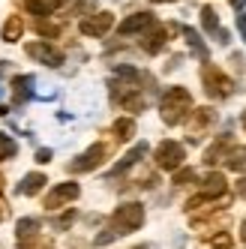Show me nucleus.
I'll return each mask as SVG.
<instances>
[{"instance_id": "nucleus-1", "label": "nucleus", "mask_w": 246, "mask_h": 249, "mask_svg": "<svg viewBox=\"0 0 246 249\" xmlns=\"http://www.w3.org/2000/svg\"><path fill=\"white\" fill-rule=\"evenodd\" d=\"M159 111H162V120L168 123V126H177V123H183L192 111V96L189 90H183V87H168L162 102H159Z\"/></svg>"}, {"instance_id": "nucleus-2", "label": "nucleus", "mask_w": 246, "mask_h": 249, "mask_svg": "<svg viewBox=\"0 0 246 249\" xmlns=\"http://www.w3.org/2000/svg\"><path fill=\"white\" fill-rule=\"evenodd\" d=\"M144 222V207L141 204H120L111 216V231L114 234H129Z\"/></svg>"}, {"instance_id": "nucleus-3", "label": "nucleus", "mask_w": 246, "mask_h": 249, "mask_svg": "<svg viewBox=\"0 0 246 249\" xmlns=\"http://www.w3.org/2000/svg\"><path fill=\"white\" fill-rule=\"evenodd\" d=\"M201 81H204V90H207L210 96H216V99H219V96H228V93L234 90V81L228 78L219 66H210V63L201 69Z\"/></svg>"}, {"instance_id": "nucleus-4", "label": "nucleus", "mask_w": 246, "mask_h": 249, "mask_svg": "<svg viewBox=\"0 0 246 249\" xmlns=\"http://www.w3.org/2000/svg\"><path fill=\"white\" fill-rule=\"evenodd\" d=\"M183 159H186V150L177 141H162V144L156 147V165L165 168V171H177L183 165Z\"/></svg>"}, {"instance_id": "nucleus-5", "label": "nucleus", "mask_w": 246, "mask_h": 249, "mask_svg": "<svg viewBox=\"0 0 246 249\" xmlns=\"http://www.w3.org/2000/svg\"><path fill=\"white\" fill-rule=\"evenodd\" d=\"M111 24H114L111 12H96V15H90V18L81 21V33L84 36H102V33L111 30Z\"/></svg>"}, {"instance_id": "nucleus-6", "label": "nucleus", "mask_w": 246, "mask_h": 249, "mask_svg": "<svg viewBox=\"0 0 246 249\" xmlns=\"http://www.w3.org/2000/svg\"><path fill=\"white\" fill-rule=\"evenodd\" d=\"M27 54L36 57V60L45 63V66H60V63H63V54H60L57 48H51L48 42H30V45H27Z\"/></svg>"}, {"instance_id": "nucleus-7", "label": "nucleus", "mask_w": 246, "mask_h": 249, "mask_svg": "<svg viewBox=\"0 0 246 249\" xmlns=\"http://www.w3.org/2000/svg\"><path fill=\"white\" fill-rule=\"evenodd\" d=\"M78 192H81V189H78V183H60V186L51 189V195L45 198V207H48V210H57L60 204L78 198Z\"/></svg>"}, {"instance_id": "nucleus-8", "label": "nucleus", "mask_w": 246, "mask_h": 249, "mask_svg": "<svg viewBox=\"0 0 246 249\" xmlns=\"http://www.w3.org/2000/svg\"><path fill=\"white\" fill-rule=\"evenodd\" d=\"M102 159H105V144H93L90 150H84L78 156V162H72V171H90V168L102 165Z\"/></svg>"}, {"instance_id": "nucleus-9", "label": "nucleus", "mask_w": 246, "mask_h": 249, "mask_svg": "<svg viewBox=\"0 0 246 249\" xmlns=\"http://www.w3.org/2000/svg\"><path fill=\"white\" fill-rule=\"evenodd\" d=\"M165 42H168V27H162V24H156L150 33H147V36H144V51H147V54H156V51H162L165 48Z\"/></svg>"}, {"instance_id": "nucleus-10", "label": "nucleus", "mask_w": 246, "mask_h": 249, "mask_svg": "<svg viewBox=\"0 0 246 249\" xmlns=\"http://www.w3.org/2000/svg\"><path fill=\"white\" fill-rule=\"evenodd\" d=\"M147 27H153V15L150 12H135L120 24V33H138V30H147Z\"/></svg>"}, {"instance_id": "nucleus-11", "label": "nucleus", "mask_w": 246, "mask_h": 249, "mask_svg": "<svg viewBox=\"0 0 246 249\" xmlns=\"http://www.w3.org/2000/svg\"><path fill=\"white\" fill-rule=\"evenodd\" d=\"M45 183H48V180H45V174H36V171H33V174H27L24 180L18 183V195H36Z\"/></svg>"}, {"instance_id": "nucleus-12", "label": "nucleus", "mask_w": 246, "mask_h": 249, "mask_svg": "<svg viewBox=\"0 0 246 249\" xmlns=\"http://www.w3.org/2000/svg\"><path fill=\"white\" fill-rule=\"evenodd\" d=\"M213 111H210V108H198L195 114H192V138H198L201 135V129H207L210 126V123H213Z\"/></svg>"}, {"instance_id": "nucleus-13", "label": "nucleus", "mask_w": 246, "mask_h": 249, "mask_svg": "<svg viewBox=\"0 0 246 249\" xmlns=\"http://www.w3.org/2000/svg\"><path fill=\"white\" fill-rule=\"evenodd\" d=\"M144 153H147V144L141 141V144H135V147H132V150H129V153H126V156H123L120 162L114 165V174H120V171H126L129 165H135V162H138V159H141Z\"/></svg>"}, {"instance_id": "nucleus-14", "label": "nucleus", "mask_w": 246, "mask_h": 249, "mask_svg": "<svg viewBox=\"0 0 246 249\" xmlns=\"http://www.w3.org/2000/svg\"><path fill=\"white\" fill-rule=\"evenodd\" d=\"M21 33H24V21L18 18V15H12V18L3 24V33H0V36H3V42H18Z\"/></svg>"}, {"instance_id": "nucleus-15", "label": "nucleus", "mask_w": 246, "mask_h": 249, "mask_svg": "<svg viewBox=\"0 0 246 249\" xmlns=\"http://www.w3.org/2000/svg\"><path fill=\"white\" fill-rule=\"evenodd\" d=\"M225 192V177L222 174H210L207 180H204V198H216V195H222Z\"/></svg>"}, {"instance_id": "nucleus-16", "label": "nucleus", "mask_w": 246, "mask_h": 249, "mask_svg": "<svg viewBox=\"0 0 246 249\" xmlns=\"http://www.w3.org/2000/svg\"><path fill=\"white\" fill-rule=\"evenodd\" d=\"M15 231H18V240H27V237H36L39 234V219H18V225H15Z\"/></svg>"}, {"instance_id": "nucleus-17", "label": "nucleus", "mask_w": 246, "mask_h": 249, "mask_svg": "<svg viewBox=\"0 0 246 249\" xmlns=\"http://www.w3.org/2000/svg\"><path fill=\"white\" fill-rule=\"evenodd\" d=\"M183 36H186V42H189V48L192 51H195V57H207V45L201 42V36H198V33L195 30H192V27H183Z\"/></svg>"}, {"instance_id": "nucleus-18", "label": "nucleus", "mask_w": 246, "mask_h": 249, "mask_svg": "<svg viewBox=\"0 0 246 249\" xmlns=\"http://www.w3.org/2000/svg\"><path fill=\"white\" fill-rule=\"evenodd\" d=\"M30 84H33V78H30V75H18V78H12L15 99H18V102H27V99H30Z\"/></svg>"}, {"instance_id": "nucleus-19", "label": "nucleus", "mask_w": 246, "mask_h": 249, "mask_svg": "<svg viewBox=\"0 0 246 249\" xmlns=\"http://www.w3.org/2000/svg\"><path fill=\"white\" fill-rule=\"evenodd\" d=\"M201 24L207 33H219V18H216V9L213 6H204L201 9Z\"/></svg>"}, {"instance_id": "nucleus-20", "label": "nucleus", "mask_w": 246, "mask_h": 249, "mask_svg": "<svg viewBox=\"0 0 246 249\" xmlns=\"http://www.w3.org/2000/svg\"><path fill=\"white\" fill-rule=\"evenodd\" d=\"M114 135H117L120 141H129V138L135 135V123H132L129 117H123V120H117V123H114Z\"/></svg>"}, {"instance_id": "nucleus-21", "label": "nucleus", "mask_w": 246, "mask_h": 249, "mask_svg": "<svg viewBox=\"0 0 246 249\" xmlns=\"http://www.w3.org/2000/svg\"><path fill=\"white\" fill-rule=\"evenodd\" d=\"M15 150H18V144L12 141V135H3V132H0V159L15 156Z\"/></svg>"}, {"instance_id": "nucleus-22", "label": "nucleus", "mask_w": 246, "mask_h": 249, "mask_svg": "<svg viewBox=\"0 0 246 249\" xmlns=\"http://www.w3.org/2000/svg\"><path fill=\"white\" fill-rule=\"evenodd\" d=\"M225 162H228V168H234V171H243L246 168V153H231V156H225Z\"/></svg>"}, {"instance_id": "nucleus-23", "label": "nucleus", "mask_w": 246, "mask_h": 249, "mask_svg": "<svg viewBox=\"0 0 246 249\" xmlns=\"http://www.w3.org/2000/svg\"><path fill=\"white\" fill-rule=\"evenodd\" d=\"M36 30L42 33V36H57V33H60V27H57V24H48L45 18H36Z\"/></svg>"}, {"instance_id": "nucleus-24", "label": "nucleus", "mask_w": 246, "mask_h": 249, "mask_svg": "<svg viewBox=\"0 0 246 249\" xmlns=\"http://www.w3.org/2000/svg\"><path fill=\"white\" fill-rule=\"evenodd\" d=\"M192 177H195V171H192V168H183V171L177 168V174H174V183H177V186H180V183H189Z\"/></svg>"}, {"instance_id": "nucleus-25", "label": "nucleus", "mask_w": 246, "mask_h": 249, "mask_svg": "<svg viewBox=\"0 0 246 249\" xmlns=\"http://www.w3.org/2000/svg\"><path fill=\"white\" fill-rule=\"evenodd\" d=\"M72 219H75V213H72V210H69V213H66V216H60V219H54V228H69V225H72Z\"/></svg>"}, {"instance_id": "nucleus-26", "label": "nucleus", "mask_w": 246, "mask_h": 249, "mask_svg": "<svg viewBox=\"0 0 246 249\" xmlns=\"http://www.w3.org/2000/svg\"><path fill=\"white\" fill-rule=\"evenodd\" d=\"M210 243H213V246H231V234H225V231H222V234L210 237Z\"/></svg>"}, {"instance_id": "nucleus-27", "label": "nucleus", "mask_w": 246, "mask_h": 249, "mask_svg": "<svg viewBox=\"0 0 246 249\" xmlns=\"http://www.w3.org/2000/svg\"><path fill=\"white\" fill-rule=\"evenodd\" d=\"M39 3L45 6V12H51V9H57L60 3H66V0H39Z\"/></svg>"}, {"instance_id": "nucleus-28", "label": "nucleus", "mask_w": 246, "mask_h": 249, "mask_svg": "<svg viewBox=\"0 0 246 249\" xmlns=\"http://www.w3.org/2000/svg\"><path fill=\"white\" fill-rule=\"evenodd\" d=\"M36 162H42V165H45V162H51V150H48V147L36 153Z\"/></svg>"}, {"instance_id": "nucleus-29", "label": "nucleus", "mask_w": 246, "mask_h": 249, "mask_svg": "<svg viewBox=\"0 0 246 249\" xmlns=\"http://www.w3.org/2000/svg\"><path fill=\"white\" fill-rule=\"evenodd\" d=\"M237 30H240L243 42H246V15H237Z\"/></svg>"}, {"instance_id": "nucleus-30", "label": "nucleus", "mask_w": 246, "mask_h": 249, "mask_svg": "<svg viewBox=\"0 0 246 249\" xmlns=\"http://www.w3.org/2000/svg\"><path fill=\"white\" fill-rule=\"evenodd\" d=\"M237 195H240V198H246V177H240V180H237Z\"/></svg>"}, {"instance_id": "nucleus-31", "label": "nucleus", "mask_w": 246, "mask_h": 249, "mask_svg": "<svg viewBox=\"0 0 246 249\" xmlns=\"http://www.w3.org/2000/svg\"><path fill=\"white\" fill-rule=\"evenodd\" d=\"M231 6H237V9H243V6H246V0H231Z\"/></svg>"}, {"instance_id": "nucleus-32", "label": "nucleus", "mask_w": 246, "mask_h": 249, "mask_svg": "<svg viewBox=\"0 0 246 249\" xmlns=\"http://www.w3.org/2000/svg\"><path fill=\"white\" fill-rule=\"evenodd\" d=\"M240 237H243V240H246V222H243V231H240Z\"/></svg>"}, {"instance_id": "nucleus-33", "label": "nucleus", "mask_w": 246, "mask_h": 249, "mask_svg": "<svg viewBox=\"0 0 246 249\" xmlns=\"http://www.w3.org/2000/svg\"><path fill=\"white\" fill-rule=\"evenodd\" d=\"M153 3H171V0H153Z\"/></svg>"}, {"instance_id": "nucleus-34", "label": "nucleus", "mask_w": 246, "mask_h": 249, "mask_svg": "<svg viewBox=\"0 0 246 249\" xmlns=\"http://www.w3.org/2000/svg\"><path fill=\"white\" fill-rule=\"evenodd\" d=\"M243 126H246V111H243Z\"/></svg>"}, {"instance_id": "nucleus-35", "label": "nucleus", "mask_w": 246, "mask_h": 249, "mask_svg": "<svg viewBox=\"0 0 246 249\" xmlns=\"http://www.w3.org/2000/svg\"><path fill=\"white\" fill-rule=\"evenodd\" d=\"M135 249H147V246H135Z\"/></svg>"}, {"instance_id": "nucleus-36", "label": "nucleus", "mask_w": 246, "mask_h": 249, "mask_svg": "<svg viewBox=\"0 0 246 249\" xmlns=\"http://www.w3.org/2000/svg\"><path fill=\"white\" fill-rule=\"evenodd\" d=\"M0 93H3V90H0Z\"/></svg>"}]
</instances>
